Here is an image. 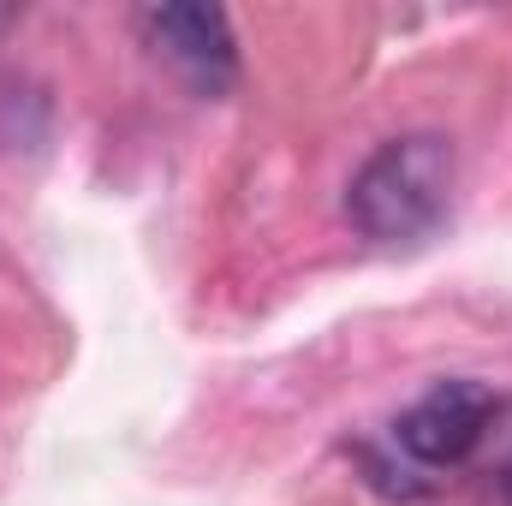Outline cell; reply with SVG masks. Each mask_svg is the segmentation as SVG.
I'll list each match as a JSON object with an SVG mask.
<instances>
[{
  "label": "cell",
  "mask_w": 512,
  "mask_h": 506,
  "mask_svg": "<svg viewBox=\"0 0 512 506\" xmlns=\"http://www.w3.org/2000/svg\"><path fill=\"white\" fill-rule=\"evenodd\" d=\"M495 411L501 405L483 381H435L387 423L382 447H364V465L387 495H423L459 465H471V453L489 441Z\"/></svg>",
  "instance_id": "cell-1"
},
{
  "label": "cell",
  "mask_w": 512,
  "mask_h": 506,
  "mask_svg": "<svg viewBox=\"0 0 512 506\" xmlns=\"http://www.w3.org/2000/svg\"><path fill=\"white\" fill-rule=\"evenodd\" d=\"M453 143L441 131H405L382 143L346 185V215L376 245H417L453 209Z\"/></svg>",
  "instance_id": "cell-2"
},
{
  "label": "cell",
  "mask_w": 512,
  "mask_h": 506,
  "mask_svg": "<svg viewBox=\"0 0 512 506\" xmlns=\"http://www.w3.org/2000/svg\"><path fill=\"white\" fill-rule=\"evenodd\" d=\"M137 30L197 96H221L239 78V42L221 6H149L137 12Z\"/></svg>",
  "instance_id": "cell-3"
},
{
  "label": "cell",
  "mask_w": 512,
  "mask_h": 506,
  "mask_svg": "<svg viewBox=\"0 0 512 506\" xmlns=\"http://www.w3.org/2000/svg\"><path fill=\"white\" fill-rule=\"evenodd\" d=\"M501 489L512 495V453H507V465H501Z\"/></svg>",
  "instance_id": "cell-4"
}]
</instances>
